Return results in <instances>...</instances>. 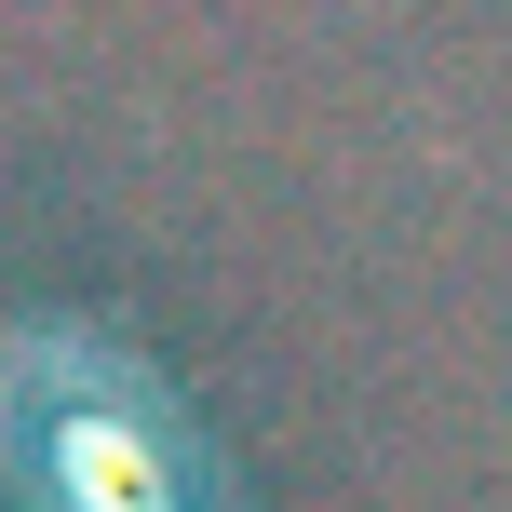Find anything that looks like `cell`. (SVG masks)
I'll list each match as a JSON object with an SVG mask.
<instances>
[{"mask_svg": "<svg viewBox=\"0 0 512 512\" xmlns=\"http://www.w3.org/2000/svg\"><path fill=\"white\" fill-rule=\"evenodd\" d=\"M0 512H243L216 418L95 310L0 324Z\"/></svg>", "mask_w": 512, "mask_h": 512, "instance_id": "6da1fadb", "label": "cell"}]
</instances>
